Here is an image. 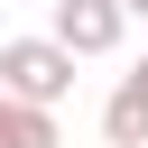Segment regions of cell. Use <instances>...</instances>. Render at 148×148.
<instances>
[{"instance_id":"cell-1","label":"cell","mask_w":148,"mask_h":148,"mask_svg":"<svg viewBox=\"0 0 148 148\" xmlns=\"http://www.w3.org/2000/svg\"><path fill=\"white\" fill-rule=\"evenodd\" d=\"M0 83L18 92V102H65L74 92V46L46 28V37H9L0 46Z\"/></svg>"},{"instance_id":"cell-2","label":"cell","mask_w":148,"mask_h":148,"mask_svg":"<svg viewBox=\"0 0 148 148\" xmlns=\"http://www.w3.org/2000/svg\"><path fill=\"white\" fill-rule=\"evenodd\" d=\"M120 28H130V0H56V37L74 56H111Z\"/></svg>"},{"instance_id":"cell-3","label":"cell","mask_w":148,"mask_h":148,"mask_svg":"<svg viewBox=\"0 0 148 148\" xmlns=\"http://www.w3.org/2000/svg\"><path fill=\"white\" fill-rule=\"evenodd\" d=\"M102 139L111 148H148V83L139 74H120V92L102 102Z\"/></svg>"},{"instance_id":"cell-4","label":"cell","mask_w":148,"mask_h":148,"mask_svg":"<svg viewBox=\"0 0 148 148\" xmlns=\"http://www.w3.org/2000/svg\"><path fill=\"white\" fill-rule=\"evenodd\" d=\"M0 148H65V139H56V102H18V92H9V130H0Z\"/></svg>"},{"instance_id":"cell-5","label":"cell","mask_w":148,"mask_h":148,"mask_svg":"<svg viewBox=\"0 0 148 148\" xmlns=\"http://www.w3.org/2000/svg\"><path fill=\"white\" fill-rule=\"evenodd\" d=\"M0 130H9V83H0Z\"/></svg>"},{"instance_id":"cell-6","label":"cell","mask_w":148,"mask_h":148,"mask_svg":"<svg viewBox=\"0 0 148 148\" xmlns=\"http://www.w3.org/2000/svg\"><path fill=\"white\" fill-rule=\"evenodd\" d=\"M130 74H139V83H148V56H139V65H130Z\"/></svg>"},{"instance_id":"cell-7","label":"cell","mask_w":148,"mask_h":148,"mask_svg":"<svg viewBox=\"0 0 148 148\" xmlns=\"http://www.w3.org/2000/svg\"><path fill=\"white\" fill-rule=\"evenodd\" d=\"M130 18H148V0H130Z\"/></svg>"}]
</instances>
